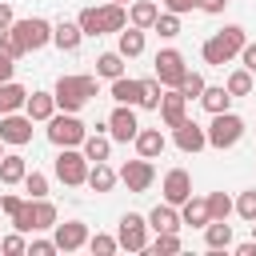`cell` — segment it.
<instances>
[{
  "instance_id": "obj_1",
  "label": "cell",
  "mask_w": 256,
  "mask_h": 256,
  "mask_svg": "<svg viewBox=\"0 0 256 256\" xmlns=\"http://www.w3.org/2000/svg\"><path fill=\"white\" fill-rule=\"evenodd\" d=\"M76 24L84 36H108V32H120L128 24V4H88L76 12Z\"/></svg>"
},
{
  "instance_id": "obj_2",
  "label": "cell",
  "mask_w": 256,
  "mask_h": 256,
  "mask_svg": "<svg viewBox=\"0 0 256 256\" xmlns=\"http://www.w3.org/2000/svg\"><path fill=\"white\" fill-rule=\"evenodd\" d=\"M244 40H248V32H244L240 24H224L216 36H208V40L200 44V56H204V64H212V68H224V64H232V60L240 56Z\"/></svg>"
},
{
  "instance_id": "obj_3",
  "label": "cell",
  "mask_w": 256,
  "mask_h": 256,
  "mask_svg": "<svg viewBox=\"0 0 256 256\" xmlns=\"http://www.w3.org/2000/svg\"><path fill=\"white\" fill-rule=\"evenodd\" d=\"M96 92H100V76H60L52 84V96H56L60 112H80Z\"/></svg>"
},
{
  "instance_id": "obj_4",
  "label": "cell",
  "mask_w": 256,
  "mask_h": 256,
  "mask_svg": "<svg viewBox=\"0 0 256 256\" xmlns=\"http://www.w3.org/2000/svg\"><path fill=\"white\" fill-rule=\"evenodd\" d=\"M84 136H88V124L80 120V112H52L48 116V140L56 144V148H80L84 144Z\"/></svg>"
},
{
  "instance_id": "obj_5",
  "label": "cell",
  "mask_w": 256,
  "mask_h": 256,
  "mask_svg": "<svg viewBox=\"0 0 256 256\" xmlns=\"http://www.w3.org/2000/svg\"><path fill=\"white\" fill-rule=\"evenodd\" d=\"M204 132H208V148L224 152V148H236V144H240V136H244V120L228 108V112H216L212 124H208Z\"/></svg>"
},
{
  "instance_id": "obj_6",
  "label": "cell",
  "mask_w": 256,
  "mask_h": 256,
  "mask_svg": "<svg viewBox=\"0 0 256 256\" xmlns=\"http://www.w3.org/2000/svg\"><path fill=\"white\" fill-rule=\"evenodd\" d=\"M52 172H56V180H60V184L80 188V184H84V176H88V156H84L80 148H60V152H56V160H52Z\"/></svg>"
},
{
  "instance_id": "obj_7",
  "label": "cell",
  "mask_w": 256,
  "mask_h": 256,
  "mask_svg": "<svg viewBox=\"0 0 256 256\" xmlns=\"http://www.w3.org/2000/svg\"><path fill=\"white\" fill-rule=\"evenodd\" d=\"M12 32H16V40L24 44V52H40L44 44H52V20H44V16L12 20Z\"/></svg>"
},
{
  "instance_id": "obj_8",
  "label": "cell",
  "mask_w": 256,
  "mask_h": 256,
  "mask_svg": "<svg viewBox=\"0 0 256 256\" xmlns=\"http://www.w3.org/2000/svg\"><path fill=\"white\" fill-rule=\"evenodd\" d=\"M116 240H120L124 252H144V244H148V216L124 212L120 224H116Z\"/></svg>"
},
{
  "instance_id": "obj_9",
  "label": "cell",
  "mask_w": 256,
  "mask_h": 256,
  "mask_svg": "<svg viewBox=\"0 0 256 256\" xmlns=\"http://www.w3.org/2000/svg\"><path fill=\"white\" fill-rule=\"evenodd\" d=\"M152 76L164 84V88H176L180 80H184V72H188V64H184V52L180 48H160L156 52V60H152Z\"/></svg>"
},
{
  "instance_id": "obj_10",
  "label": "cell",
  "mask_w": 256,
  "mask_h": 256,
  "mask_svg": "<svg viewBox=\"0 0 256 256\" xmlns=\"http://www.w3.org/2000/svg\"><path fill=\"white\" fill-rule=\"evenodd\" d=\"M104 128H108V136H112V144H132V136L140 132V120H136V108H132V104H116V108L108 112V120H104Z\"/></svg>"
},
{
  "instance_id": "obj_11",
  "label": "cell",
  "mask_w": 256,
  "mask_h": 256,
  "mask_svg": "<svg viewBox=\"0 0 256 256\" xmlns=\"http://www.w3.org/2000/svg\"><path fill=\"white\" fill-rule=\"evenodd\" d=\"M0 140L12 144V148H24L32 140V116L20 108V112H4L0 116Z\"/></svg>"
},
{
  "instance_id": "obj_12",
  "label": "cell",
  "mask_w": 256,
  "mask_h": 256,
  "mask_svg": "<svg viewBox=\"0 0 256 256\" xmlns=\"http://www.w3.org/2000/svg\"><path fill=\"white\" fill-rule=\"evenodd\" d=\"M172 144L180 148V152H188V156H196V152H204L208 148V132H204V124H196V120H180L176 128H172Z\"/></svg>"
},
{
  "instance_id": "obj_13",
  "label": "cell",
  "mask_w": 256,
  "mask_h": 256,
  "mask_svg": "<svg viewBox=\"0 0 256 256\" xmlns=\"http://www.w3.org/2000/svg\"><path fill=\"white\" fill-rule=\"evenodd\" d=\"M120 180L128 184V192H148V188H152V180H156V168H152V160L136 156V160H124Z\"/></svg>"
},
{
  "instance_id": "obj_14",
  "label": "cell",
  "mask_w": 256,
  "mask_h": 256,
  "mask_svg": "<svg viewBox=\"0 0 256 256\" xmlns=\"http://www.w3.org/2000/svg\"><path fill=\"white\" fill-rule=\"evenodd\" d=\"M52 240H56V248L60 252H76V248H84L88 244V224L84 220H56L52 224Z\"/></svg>"
},
{
  "instance_id": "obj_15",
  "label": "cell",
  "mask_w": 256,
  "mask_h": 256,
  "mask_svg": "<svg viewBox=\"0 0 256 256\" xmlns=\"http://www.w3.org/2000/svg\"><path fill=\"white\" fill-rule=\"evenodd\" d=\"M156 112H160V124H164V128H176V124L188 116V100H184V92H180V88H164Z\"/></svg>"
},
{
  "instance_id": "obj_16",
  "label": "cell",
  "mask_w": 256,
  "mask_h": 256,
  "mask_svg": "<svg viewBox=\"0 0 256 256\" xmlns=\"http://www.w3.org/2000/svg\"><path fill=\"white\" fill-rule=\"evenodd\" d=\"M132 148H136V156L156 160V156H164L168 140H164V132H160V128H144V124H140V132L132 136Z\"/></svg>"
},
{
  "instance_id": "obj_17",
  "label": "cell",
  "mask_w": 256,
  "mask_h": 256,
  "mask_svg": "<svg viewBox=\"0 0 256 256\" xmlns=\"http://www.w3.org/2000/svg\"><path fill=\"white\" fill-rule=\"evenodd\" d=\"M188 196H192V176H188L184 168H168V172H164V200L180 208Z\"/></svg>"
},
{
  "instance_id": "obj_18",
  "label": "cell",
  "mask_w": 256,
  "mask_h": 256,
  "mask_svg": "<svg viewBox=\"0 0 256 256\" xmlns=\"http://www.w3.org/2000/svg\"><path fill=\"white\" fill-rule=\"evenodd\" d=\"M24 112L32 116V124H48V116L56 112V96L44 92V88H36V92H28V100H24Z\"/></svg>"
},
{
  "instance_id": "obj_19",
  "label": "cell",
  "mask_w": 256,
  "mask_h": 256,
  "mask_svg": "<svg viewBox=\"0 0 256 256\" xmlns=\"http://www.w3.org/2000/svg\"><path fill=\"white\" fill-rule=\"evenodd\" d=\"M116 180H120V172H116L108 160H96V164H88V176H84V184H88L92 192H112V188H116Z\"/></svg>"
},
{
  "instance_id": "obj_20",
  "label": "cell",
  "mask_w": 256,
  "mask_h": 256,
  "mask_svg": "<svg viewBox=\"0 0 256 256\" xmlns=\"http://www.w3.org/2000/svg\"><path fill=\"white\" fill-rule=\"evenodd\" d=\"M80 40H84V32H80L76 20H56V24H52V44H56L60 52H76Z\"/></svg>"
},
{
  "instance_id": "obj_21",
  "label": "cell",
  "mask_w": 256,
  "mask_h": 256,
  "mask_svg": "<svg viewBox=\"0 0 256 256\" xmlns=\"http://www.w3.org/2000/svg\"><path fill=\"white\" fill-rule=\"evenodd\" d=\"M196 100H200V108H204L208 116H216V112H228V108H232V92H228L224 84H204V92H200Z\"/></svg>"
},
{
  "instance_id": "obj_22",
  "label": "cell",
  "mask_w": 256,
  "mask_h": 256,
  "mask_svg": "<svg viewBox=\"0 0 256 256\" xmlns=\"http://www.w3.org/2000/svg\"><path fill=\"white\" fill-rule=\"evenodd\" d=\"M148 228L152 232H180V208L176 204H156L152 212H148Z\"/></svg>"
},
{
  "instance_id": "obj_23",
  "label": "cell",
  "mask_w": 256,
  "mask_h": 256,
  "mask_svg": "<svg viewBox=\"0 0 256 256\" xmlns=\"http://www.w3.org/2000/svg\"><path fill=\"white\" fill-rule=\"evenodd\" d=\"M116 36H120V40H116V52H120L124 60H136V56L144 52V28H136V24H124Z\"/></svg>"
},
{
  "instance_id": "obj_24",
  "label": "cell",
  "mask_w": 256,
  "mask_h": 256,
  "mask_svg": "<svg viewBox=\"0 0 256 256\" xmlns=\"http://www.w3.org/2000/svg\"><path fill=\"white\" fill-rule=\"evenodd\" d=\"M108 96H112L116 104H132V108H140V80L124 72V76H116V80H112Z\"/></svg>"
},
{
  "instance_id": "obj_25",
  "label": "cell",
  "mask_w": 256,
  "mask_h": 256,
  "mask_svg": "<svg viewBox=\"0 0 256 256\" xmlns=\"http://www.w3.org/2000/svg\"><path fill=\"white\" fill-rule=\"evenodd\" d=\"M80 152L88 156V164H96V160H108V156H112V136H108L104 128H96V132H88V136H84Z\"/></svg>"
},
{
  "instance_id": "obj_26",
  "label": "cell",
  "mask_w": 256,
  "mask_h": 256,
  "mask_svg": "<svg viewBox=\"0 0 256 256\" xmlns=\"http://www.w3.org/2000/svg\"><path fill=\"white\" fill-rule=\"evenodd\" d=\"M204 244L212 252H228L232 248V224L228 220H208L204 224Z\"/></svg>"
},
{
  "instance_id": "obj_27",
  "label": "cell",
  "mask_w": 256,
  "mask_h": 256,
  "mask_svg": "<svg viewBox=\"0 0 256 256\" xmlns=\"http://www.w3.org/2000/svg\"><path fill=\"white\" fill-rule=\"evenodd\" d=\"M156 16H160V4L156 0H132L128 4V24H136V28H152L156 24Z\"/></svg>"
},
{
  "instance_id": "obj_28",
  "label": "cell",
  "mask_w": 256,
  "mask_h": 256,
  "mask_svg": "<svg viewBox=\"0 0 256 256\" xmlns=\"http://www.w3.org/2000/svg\"><path fill=\"white\" fill-rule=\"evenodd\" d=\"M180 224H192V228H204L208 224V200L204 196H188L184 204H180Z\"/></svg>"
},
{
  "instance_id": "obj_29",
  "label": "cell",
  "mask_w": 256,
  "mask_h": 256,
  "mask_svg": "<svg viewBox=\"0 0 256 256\" xmlns=\"http://www.w3.org/2000/svg\"><path fill=\"white\" fill-rule=\"evenodd\" d=\"M24 172H28V160L20 156V152H4L0 156V184H20L24 180Z\"/></svg>"
},
{
  "instance_id": "obj_30",
  "label": "cell",
  "mask_w": 256,
  "mask_h": 256,
  "mask_svg": "<svg viewBox=\"0 0 256 256\" xmlns=\"http://www.w3.org/2000/svg\"><path fill=\"white\" fill-rule=\"evenodd\" d=\"M24 100H28V88H24V84H16V80H0V116H4V112H20Z\"/></svg>"
},
{
  "instance_id": "obj_31",
  "label": "cell",
  "mask_w": 256,
  "mask_h": 256,
  "mask_svg": "<svg viewBox=\"0 0 256 256\" xmlns=\"http://www.w3.org/2000/svg\"><path fill=\"white\" fill-rule=\"evenodd\" d=\"M56 220H60V212H56V204H52L48 196L32 200V232H48Z\"/></svg>"
},
{
  "instance_id": "obj_32",
  "label": "cell",
  "mask_w": 256,
  "mask_h": 256,
  "mask_svg": "<svg viewBox=\"0 0 256 256\" xmlns=\"http://www.w3.org/2000/svg\"><path fill=\"white\" fill-rule=\"evenodd\" d=\"M184 244H180V232H156V240H148L144 244V252H152V256H176Z\"/></svg>"
},
{
  "instance_id": "obj_33",
  "label": "cell",
  "mask_w": 256,
  "mask_h": 256,
  "mask_svg": "<svg viewBox=\"0 0 256 256\" xmlns=\"http://www.w3.org/2000/svg\"><path fill=\"white\" fill-rule=\"evenodd\" d=\"M96 76H104V80L124 76V56H120V52H100V56H96Z\"/></svg>"
},
{
  "instance_id": "obj_34",
  "label": "cell",
  "mask_w": 256,
  "mask_h": 256,
  "mask_svg": "<svg viewBox=\"0 0 256 256\" xmlns=\"http://www.w3.org/2000/svg\"><path fill=\"white\" fill-rule=\"evenodd\" d=\"M20 184H24V196H28V200H40V196H48V176H44L40 168H28Z\"/></svg>"
},
{
  "instance_id": "obj_35",
  "label": "cell",
  "mask_w": 256,
  "mask_h": 256,
  "mask_svg": "<svg viewBox=\"0 0 256 256\" xmlns=\"http://www.w3.org/2000/svg\"><path fill=\"white\" fill-rule=\"evenodd\" d=\"M224 88H228L232 96H248V92H252V72H248L244 64H240V68H232V72H228V80H224Z\"/></svg>"
},
{
  "instance_id": "obj_36",
  "label": "cell",
  "mask_w": 256,
  "mask_h": 256,
  "mask_svg": "<svg viewBox=\"0 0 256 256\" xmlns=\"http://www.w3.org/2000/svg\"><path fill=\"white\" fill-rule=\"evenodd\" d=\"M208 220H228L232 216V196L228 192H208Z\"/></svg>"
},
{
  "instance_id": "obj_37",
  "label": "cell",
  "mask_w": 256,
  "mask_h": 256,
  "mask_svg": "<svg viewBox=\"0 0 256 256\" xmlns=\"http://www.w3.org/2000/svg\"><path fill=\"white\" fill-rule=\"evenodd\" d=\"M84 248H88L92 256H112V252H120V240L108 236V232H96V236L88 232V244H84Z\"/></svg>"
},
{
  "instance_id": "obj_38",
  "label": "cell",
  "mask_w": 256,
  "mask_h": 256,
  "mask_svg": "<svg viewBox=\"0 0 256 256\" xmlns=\"http://www.w3.org/2000/svg\"><path fill=\"white\" fill-rule=\"evenodd\" d=\"M160 96H164V84L156 76L140 80V108H160Z\"/></svg>"
},
{
  "instance_id": "obj_39",
  "label": "cell",
  "mask_w": 256,
  "mask_h": 256,
  "mask_svg": "<svg viewBox=\"0 0 256 256\" xmlns=\"http://www.w3.org/2000/svg\"><path fill=\"white\" fill-rule=\"evenodd\" d=\"M232 212H236L240 220H248V224H252V220H256V188H244V192L232 200Z\"/></svg>"
},
{
  "instance_id": "obj_40",
  "label": "cell",
  "mask_w": 256,
  "mask_h": 256,
  "mask_svg": "<svg viewBox=\"0 0 256 256\" xmlns=\"http://www.w3.org/2000/svg\"><path fill=\"white\" fill-rule=\"evenodd\" d=\"M152 32H160L164 40L180 36V16H176V12H160V16H156V24H152Z\"/></svg>"
},
{
  "instance_id": "obj_41",
  "label": "cell",
  "mask_w": 256,
  "mask_h": 256,
  "mask_svg": "<svg viewBox=\"0 0 256 256\" xmlns=\"http://www.w3.org/2000/svg\"><path fill=\"white\" fill-rule=\"evenodd\" d=\"M204 84H208V80H204V76H200V72H192V68H188V72H184V80H180V84H176V88H180V92H184V100H196V96H200V92H204Z\"/></svg>"
},
{
  "instance_id": "obj_42",
  "label": "cell",
  "mask_w": 256,
  "mask_h": 256,
  "mask_svg": "<svg viewBox=\"0 0 256 256\" xmlns=\"http://www.w3.org/2000/svg\"><path fill=\"white\" fill-rule=\"evenodd\" d=\"M0 252H4V256H24V252H28V240H24V232L0 236Z\"/></svg>"
},
{
  "instance_id": "obj_43",
  "label": "cell",
  "mask_w": 256,
  "mask_h": 256,
  "mask_svg": "<svg viewBox=\"0 0 256 256\" xmlns=\"http://www.w3.org/2000/svg\"><path fill=\"white\" fill-rule=\"evenodd\" d=\"M0 52H4V56H12V60H20V56H24V44L16 40V32H12V28H4V32H0Z\"/></svg>"
},
{
  "instance_id": "obj_44",
  "label": "cell",
  "mask_w": 256,
  "mask_h": 256,
  "mask_svg": "<svg viewBox=\"0 0 256 256\" xmlns=\"http://www.w3.org/2000/svg\"><path fill=\"white\" fill-rule=\"evenodd\" d=\"M56 240H28V256H56Z\"/></svg>"
},
{
  "instance_id": "obj_45",
  "label": "cell",
  "mask_w": 256,
  "mask_h": 256,
  "mask_svg": "<svg viewBox=\"0 0 256 256\" xmlns=\"http://www.w3.org/2000/svg\"><path fill=\"white\" fill-rule=\"evenodd\" d=\"M240 64L256 76V40H244V48H240Z\"/></svg>"
},
{
  "instance_id": "obj_46",
  "label": "cell",
  "mask_w": 256,
  "mask_h": 256,
  "mask_svg": "<svg viewBox=\"0 0 256 256\" xmlns=\"http://www.w3.org/2000/svg\"><path fill=\"white\" fill-rule=\"evenodd\" d=\"M24 200H28V196H16V192H4V196H0V212H4V216H12V212H16L20 204H24Z\"/></svg>"
},
{
  "instance_id": "obj_47",
  "label": "cell",
  "mask_w": 256,
  "mask_h": 256,
  "mask_svg": "<svg viewBox=\"0 0 256 256\" xmlns=\"http://www.w3.org/2000/svg\"><path fill=\"white\" fill-rule=\"evenodd\" d=\"M196 4H200V0H164V12L184 16V12H196Z\"/></svg>"
},
{
  "instance_id": "obj_48",
  "label": "cell",
  "mask_w": 256,
  "mask_h": 256,
  "mask_svg": "<svg viewBox=\"0 0 256 256\" xmlns=\"http://www.w3.org/2000/svg\"><path fill=\"white\" fill-rule=\"evenodd\" d=\"M196 8H200V12H208V16H224V8H228V0H200Z\"/></svg>"
},
{
  "instance_id": "obj_49",
  "label": "cell",
  "mask_w": 256,
  "mask_h": 256,
  "mask_svg": "<svg viewBox=\"0 0 256 256\" xmlns=\"http://www.w3.org/2000/svg\"><path fill=\"white\" fill-rule=\"evenodd\" d=\"M12 20H16L12 4H8V0H0V32H4V28H12Z\"/></svg>"
},
{
  "instance_id": "obj_50",
  "label": "cell",
  "mask_w": 256,
  "mask_h": 256,
  "mask_svg": "<svg viewBox=\"0 0 256 256\" xmlns=\"http://www.w3.org/2000/svg\"><path fill=\"white\" fill-rule=\"evenodd\" d=\"M12 72H16V60L0 52V80H12Z\"/></svg>"
},
{
  "instance_id": "obj_51",
  "label": "cell",
  "mask_w": 256,
  "mask_h": 256,
  "mask_svg": "<svg viewBox=\"0 0 256 256\" xmlns=\"http://www.w3.org/2000/svg\"><path fill=\"white\" fill-rule=\"evenodd\" d=\"M232 252L236 256H256V240H240V244H232Z\"/></svg>"
},
{
  "instance_id": "obj_52",
  "label": "cell",
  "mask_w": 256,
  "mask_h": 256,
  "mask_svg": "<svg viewBox=\"0 0 256 256\" xmlns=\"http://www.w3.org/2000/svg\"><path fill=\"white\" fill-rule=\"evenodd\" d=\"M108 4H132V0H108Z\"/></svg>"
},
{
  "instance_id": "obj_53",
  "label": "cell",
  "mask_w": 256,
  "mask_h": 256,
  "mask_svg": "<svg viewBox=\"0 0 256 256\" xmlns=\"http://www.w3.org/2000/svg\"><path fill=\"white\" fill-rule=\"evenodd\" d=\"M252 240H256V220H252Z\"/></svg>"
},
{
  "instance_id": "obj_54",
  "label": "cell",
  "mask_w": 256,
  "mask_h": 256,
  "mask_svg": "<svg viewBox=\"0 0 256 256\" xmlns=\"http://www.w3.org/2000/svg\"><path fill=\"white\" fill-rule=\"evenodd\" d=\"M0 156H4V140H0Z\"/></svg>"
}]
</instances>
